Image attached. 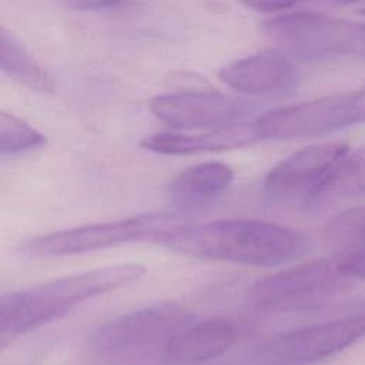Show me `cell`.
Instances as JSON below:
<instances>
[{"label":"cell","instance_id":"ba28073f","mask_svg":"<svg viewBox=\"0 0 365 365\" xmlns=\"http://www.w3.org/2000/svg\"><path fill=\"white\" fill-rule=\"evenodd\" d=\"M365 335V314L287 331L262 344L255 365H312L351 346Z\"/></svg>","mask_w":365,"mask_h":365},{"label":"cell","instance_id":"5bb4252c","mask_svg":"<svg viewBox=\"0 0 365 365\" xmlns=\"http://www.w3.org/2000/svg\"><path fill=\"white\" fill-rule=\"evenodd\" d=\"M232 168L222 161H205L184 168L168 184L171 202L182 211L204 208L231 185Z\"/></svg>","mask_w":365,"mask_h":365},{"label":"cell","instance_id":"7402d4cb","mask_svg":"<svg viewBox=\"0 0 365 365\" xmlns=\"http://www.w3.org/2000/svg\"><path fill=\"white\" fill-rule=\"evenodd\" d=\"M14 341L13 335L6 329V327L0 321V351H3L6 346H9Z\"/></svg>","mask_w":365,"mask_h":365},{"label":"cell","instance_id":"cb8c5ba5","mask_svg":"<svg viewBox=\"0 0 365 365\" xmlns=\"http://www.w3.org/2000/svg\"><path fill=\"white\" fill-rule=\"evenodd\" d=\"M4 298H6V294H4V295H0V309H1L3 304H4Z\"/></svg>","mask_w":365,"mask_h":365},{"label":"cell","instance_id":"d4e9b609","mask_svg":"<svg viewBox=\"0 0 365 365\" xmlns=\"http://www.w3.org/2000/svg\"><path fill=\"white\" fill-rule=\"evenodd\" d=\"M361 13H362V14H365V9H362V11H361Z\"/></svg>","mask_w":365,"mask_h":365},{"label":"cell","instance_id":"603a6c76","mask_svg":"<svg viewBox=\"0 0 365 365\" xmlns=\"http://www.w3.org/2000/svg\"><path fill=\"white\" fill-rule=\"evenodd\" d=\"M309 1H318V3H327V4H354L365 0H309Z\"/></svg>","mask_w":365,"mask_h":365},{"label":"cell","instance_id":"e0dca14e","mask_svg":"<svg viewBox=\"0 0 365 365\" xmlns=\"http://www.w3.org/2000/svg\"><path fill=\"white\" fill-rule=\"evenodd\" d=\"M324 237L338 252L365 247V205L335 214L327 222Z\"/></svg>","mask_w":365,"mask_h":365},{"label":"cell","instance_id":"6da1fadb","mask_svg":"<svg viewBox=\"0 0 365 365\" xmlns=\"http://www.w3.org/2000/svg\"><path fill=\"white\" fill-rule=\"evenodd\" d=\"M178 254L254 267H278L307 255L309 238L294 228L259 220L181 224L160 242Z\"/></svg>","mask_w":365,"mask_h":365},{"label":"cell","instance_id":"8fae6325","mask_svg":"<svg viewBox=\"0 0 365 365\" xmlns=\"http://www.w3.org/2000/svg\"><path fill=\"white\" fill-rule=\"evenodd\" d=\"M218 77L230 88L250 96L285 93L298 83L294 64L274 50L232 61L218 71Z\"/></svg>","mask_w":365,"mask_h":365},{"label":"cell","instance_id":"52a82bcc","mask_svg":"<svg viewBox=\"0 0 365 365\" xmlns=\"http://www.w3.org/2000/svg\"><path fill=\"white\" fill-rule=\"evenodd\" d=\"M365 121V84L354 91L278 107L252 124L258 140H292L338 131Z\"/></svg>","mask_w":365,"mask_h":365},{"label":"cell","instance_id":"d6986e66","mask_svg":"<svg viewBox=\"0 0 365 365\" xmlns=\"http://www.w3.org/2000/svg\"><path fill=\"white\" fill-rule=\"evenodd\" d=\"M335 261L341 272L349 279H365V247L338 252V258Z\"/></svg>","mask_w":365,"mask_h":365},{"label":"cell","instance_id":"9c48e42d","mask_svg":"<svg viewBox=\"0 0 365 365\" xmlns=\"http://www.w3.org/2000/svg\"><path fill=\"white\" fill-rule=\"evenodd\" d=\"M349 151L342 141L318 143L294 151L265 175L262 190L272 202H304L308 205L328 173Z\"/></svg>","mask_w":365,"mask_h":365},{"label":"cell","instance_id":"ffe728a7","mask_svg":"<svg viewBox=\"0 0 365 365\" xmlns=\"http://www.w3.org/2000/svg\"><path fill=\"white\" fill-rule=\"evenodd\" d=\"M68 7L77 10H100L138 3L141 0H63Z\"/></svg>","mask_w":365,"mask_h":365},{"label":"cell","instance_id":"4fadbf2b","mask_svg":"<svg viewBox=\"0 0 365 365\" xmlns=\"http://www.w3.org/2000/svg\"><path fill=\"white\" fill-rule=\"evenodd\" d=\"M258 138L252 124L232 123L221 127L207 128L202 133H157L141 140V147L167 155H185L198 153H220L241 148L255 143Z\"/></svg>","mask_w":365,"mask_h":365},{"label":"cell","instance_id":"30bf717a","mask_svg":"<svg viewBox=\"0 0 365 365\" xmlns=\"http://www.w3.org/2000/svg\"><path fill=\"white\" fill-rule=\"evenodd\" d=\"M148 107L158 120L180 130H207L238 123L248 110L244 103L212 88L155 96Z\"/></svg>","mask_w":365,"mask_h":365},{"label":"cell","instance_id":"277c9868","mask_svg":"<svg viewBox=\"0 0 365 365\" xmlns=\"http://www.w3.org/2000/svg\"><path fill=\"white\" fill-rule=\"evenodd\" d=\"M192 317L173 302L153 304L123 314L98 327L91 335V351L111 359H143L161 356L165 342Z\"/></svg>","mask_w":365,"mask_h":365},{"label":"cell","instance_id":"2e32d148","mask_svg":"<svg viewBox=\"0 0 365 365\" xmlns=\"http://www.w3.org/2000/svg\"><path fill=\"white\" fill-rule=\"evenodd\" d=\"M0 71L38 93L53 90V78L34 56L10 33L0 27Z\"/></svg>","mask_w":365,"mask_h":365},{"label":"cell","instance_id":"3957f363","mask_svg":"<svg viewBox=\"0 0 365 365\" xmlns=\"http://www.w3.org/2000/svg\"><path fill=\"white\" fill-rule=\"evenodd\" d=\"M174 212H147L118 221L98 222L56 231L27 241L23 252L29 257H63L108 248L125 242L151 241L158 244L168 232L184 224Z\"/></svg>","mask_w":365,"mask_h":365},{"label":"cell","instance_id":"7c38bea8","mask_svg":"<svg viewBox=\"0 0 365 365\" xmlns=\"http://www.w3.org/2000/svg\"><path fill=\"white\" fill-rule=\"evenodd\" d=\"M235 339L234 327L224 319L190 321L165 342L161 358L180 365L200 364L224 355Z\"/></svg>","mask_w":365,"mask_h":365},{"label":"cell","instance_id":"44dd1931","mask_svg":"<svg viewBox=\"0 0 365 365\" xmlns=\"http://www.w3.org/2000/svg\"><path fill=\"white\" fill-rule=\"evenodd\" d=\"M244 6L257 11H282L292 7L299 0H238Z\"/></svg>","mask_w":365,"mask_h":365},{"label":"cell","instance_id":"ac0fdd59","mask_svg":"<svg viewBox=\"0 0 365 365\" xmlns=\"http://www.w3.org/2000/svg\"><path fill=\"white\" fill-rule=\"evenodd\" d=\"M46 144L44 135L20 117L0 111V155H14Z\"/></svg>","mask_w":365,"mask_h":365},{"label":"cell","instance_id":"8992f818","mask_svg":"<svg viewBox=\"0 0 365 365\" xmlns=\"http://www.w3.org/2000/svg\"><path fill=\"white\" fill-rule=\"evenodd\" d=\"M348 281L335 259H311L261 278L250 288L248 299L265 312H304L328 304Z\"/></svg>","mask_w":365,"mask_h":365},{"label":"cell","instance_id":"5b68a950","mask_svg":"<svg viewBox=\"0 0 365 365\" xmlns=\"http://www.w3.org/2000/svg\"><path fill=\"white\" fill-rule=\"evenodd\" d=\"M265 31L285 51L304 60H365V23L301 11L271 19Z\"/></svg>","mask_w":365,"mask_h":365},{"label":"cell","instance_id":"9a60e30c","mask_svg":"<svg viewBox=\"0 0 365 365\" xmlns=\"http://www.w3.org/2000/svg\"><path fill=\"white\" fill-rule=\"evenodd\" d=\"M365 194V144L336 161L307 207H327Z\"/></svg>","mask_w":365,"mask_h":365},{"label":"cell","instance_id":"7a4b0ae2","mask_svg":"<svg viewBox=\"0 0 365 365\" xmlns=\"http://www.w3.org/2000/svg\"><path fill=\"white\" fill-rule=\"evenodd\" d=\"M143 264L125 262L40 282L17 292L19 309L31 329L68 314L77 304L125 287L145 274Z\"/></svg>","mask_w":365,"mask_h":365}]
</instances>
